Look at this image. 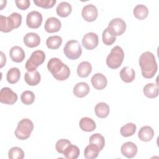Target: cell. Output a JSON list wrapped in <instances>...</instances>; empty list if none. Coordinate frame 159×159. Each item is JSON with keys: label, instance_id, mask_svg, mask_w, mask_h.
<instances>
[{"label": "cell", "instance_id": "obj_1", "mask_svg": "<svg viewBox=\"0 0 159 159\" xmlns=\"http://www.w3.org/2000/svg\"><path fill=\"white\" fill-rule=\"evenodd\" d=\"M139 61L142 76L147 79L153 78L158 70L154 55L150 52H145L140 55Z\"/></svg>", "mask_w": 159, "mask_h": 159}, {"label": "cell", "instance_id": "obj_2", "mask_svg": "<svg viewBox=\"0 0 159 159\" xmlns=\"http://www.w3.org/2000/svg\"><path fill=\"white\" fill-rule=\"evenodd\" d=\"M47 68L53 76L58 81L66 80L70 75L69 67L58 58H52L47 63Z\"/></svg>", "mask_w": 159, "mask_h": 159}, {"label": "cell", "instance_id": "obj_3", "mask_svg": "<svg viewBox=\"0 0 159 159\" xmlns=\"http://www.w3.org/2000/svg\"><path fill=\"white\" fill-rule=\"evenodd\" d=\"M124 58V53L122 48L119 46L113 47L106 58V64L112 69L118 68L122 65Z\"/></svg>", "mask_w": 159, "mask_h": 159}, {"label": "cell", "instance_id": "obj_4", "mask_svg": "<svg viewBox=\"0 0 159 159\" xmlns=\"http://www.w3.org/2000/svg\"><path fill=\"white\" fill-rule=\"evenodd\" d=\"M34 129V124L30 119L25 118L20 120L15 130L16 137L20 140L27 139Z\"/></svg>", "mask_w": 159, "mask_h": 159}, {"label": "cell", "instance_id": "obj_5", "mask_svg": "<svg viewBox=\"0 0 159 159\" xmlns=\"http://www.w3.org/2000/svg\"><path fill=\"white\" fill-rule=\"evenodd\" d=\"M63 52L68 58L73 60L80 57L82 53V48L78 41L71 40L66 43Z\"/></svg>", "mask_w": 159, "mask_h": 159}, {"label": "cell", "instance_id": "obj_6", "mask_svg": "<svg viewBox=\"0 0 159 159\" xmlns=\"http://www.w3.org/2000/svg\"><path fill=\"white\" fill-rule=\"evenodd\" d=\"M45 59V54L43 51H34L25 63V69L27 70V71L36 70L37 67L44 62Z\"/></svg>", "mask_w": 159, "mask_h": 159}, {"label": "cell", "instance_id": "obj_7", "mask_svg": "<svg viewBox=\"0 0 159 159\" xmlns=\"http://www.w3.org/2000/svg\"><path fill=\"white\" fill-rule=\"evenodd\" d=\"M126 23L121 18H114L108 24L107 28L111 32L116 36L121 35L126 30Z\"/></svg>", "mask_w": 159, "mask_h": 159}, {"label": "cell", "instance_id": "obj_8", "mask_svg": "<svg viewBox=\"0 0 159 159\" xmlns=\"http://www.w3.org/2000/svg\"><path fill=\"white\" fill-rule=\"evenodd\" d=\"M17 94L8 87L2 88L0 92V101L1 103L12 105L17 100Z\"/></svg>", "mask_w": 159, "mask_h": 159}, {"label": "cell", "instance_id": "obj_9", "mask_svg": "<svg viewBox=\"0 0 159 159\" xmlns=\"http://www.w3.org/2000/svg\"><path fill=\"white\" fill-rule=\"evenodd\" d=\"M42 20V14L36 11L30 12L26 17V24L30 29L39 28L41 25Z\"/></svg>", "mask_w": 159, "mask_h": 159}, {"label": "cell", "instance_id": "obj_10", "mask_svg": "<svg viewBox=\"0 0 159 159\" xmlns=\"http://www.w3.org/2000/svg\"><path fill=\"white\" fill-rule=\"evenodd\" d=\"M99 43L98 36L94 32H89L85 34L82 39V44L87 50H93Z\"/></svg>", "mask_w": 159, "mask_h": 159}, {"label": "cell", "instance_id": "obj_11", "mask_svg": "<svg viewBox=\"0 0 159 159\" xmlns=\"http://www.w3.org/2000/svg\"><path fill=\"white\" fill-rule=\"evenodd\" d=\"M81 14L83 18L87 22L94 21L98 15V12L96 7L93 4H88L83 7Z\"/></svg>", "mask_w": 159, "mask_h": 159}, {"label": "cell", "instance_id": "obj_12", "mask_svg": "<svg viewBox=\"0 0 159 159\" xmlns=\"http://www.w3.org/2000/svg\"><path fill=\"white\" fill-rule=\"evenodd\" d=\"M61 27V23L59 19L56 17H51L47 19L44 29L47 32L54 33L58 32Z\"/></svg>", "mask_w": 159, "mask_h": 159}, {"label": "cell", "instance_id": "obj_13", "mask_svg": "<svg viewBox=\"0 0 159 159\" xmlns=\"http://www.w3.org/2000/svg\"><path fill=\"white\" fill-rule=\"evenodd\" d=\"M137 145L132 142H127L121 146L122 154L128 158H132L134 157L137 153Z\"/></svg>", "mask_w": 159, "mask_h": 159}, {"label": "cell", "instance_id": "obj_14", "mask_svg": "<svg viewBox=\"0 0 159 159\" xmlns=\"http://www.w3.org/2000/svg\"><path fill=\"white\" fill-rule=\"evenodd\" d=\"M93 86L98 90H102L104 89L107 84V80L106 77L102 73L94 74L91 80Z\"/></svg>", "mask_w": 159, "mask_h": 159}, {"label": "cell", "instance_id": "obj_15", "mask_svg": "<svg viewBox=\"0 0 159 159\" xmlns=\"http://www.w3.org/2000/svg\"><path fill=\"white\" fill-rule=\"evenodd\" d=\"M24 43L27 47L29 48H34L40 45V37L36 33H27L24 37Z\"/></svg>", "mask_w": 159, "mask_h": 159}, {"label": "cell", "instance_id": "obj_16", "mask_svg": "<svg viewBox=\"0 0 159 159\" xmlns=\"http://www.w3.org/2000/svg\"><path fill=\"white\" fill-rule=\"evenodd\" d=\"M24 80L29 86H36L41 80V76L37 70L27 71L24 75Z\"/></svg>", "mask_w": 159, "mask_h": 159}, {"label": "cell", "instance_id": "obj_17", "mask_svg": "<svg viewBox=\"0 0 159 159\" xmlns=\"http://www.w3.org/2000/svg\"><path fill=\"white\" fill-rule=\"evenodd\" d=\"M9 56L13 61L20 63L24 60L25 55L24 50L20 47L14 46L9 51Z\"/></svg>", "mask_w": 159, "mask_h": 159}, {"label": "cell", "instance_id": "obj_18", "mask_svg": "<svg viewBox=\"0 0 159 159\" xmlns=\"http://www.w3.org/2000/svg\"><path fill=\"white\" fill-rule=\"evenodd\" d=\"M138 137L142 141H150L154 137V130L150 126H143L140 129L138 132Z\"/></svg>", "mask_w": 159, "mask_h": 159}, {"label": "cell", "instance_id": "obj_19", "mask_svg": "<svg viewBox=\"0 0 159 159\" xmlns=\"http://www.w3.org/2000/svg\"><path fill=\"white\" fill-rule=\"evenodd\" d=\"M16 29L13 20L8 16L6 17L0 15V30L2 32H9Z\"/></svg>", "mask_w": 159, "mask_h": 159}, {"label": "cell", "instance_id": "obj_20", "mask_svg": "<svg viewBox=\"0 0 159 159\" xmlns=\"http://www.w3.org/2000/svg\"><path fill=\"white\" fill-rule=\"evenodd\" d=\"M90 88L89 85L85 82H80L75 84L73 88V94L78 98H83L89 92Z\"/></svg>", "mask_w": 159, "mask_h": 159}, {"label": "cell", "instance_id": "obj_21", "mask_svg": "<svg viewBox=\"0 0 159 159\" xmlns=\"http://www.w3.org/2000/svg\"><path fill=\"white\" fill-rule=\"evenodd\" d=\"M120 77L125 83L132 82L135 77L134 70L129 66H125L120 71Z\"/></svg>", "mask_w": 159, "mask_h": 159}, {"label": "cell", "instance_id": "obj_22", "mask_svg": "<svg viewBox=\"0 0 159 159\" xmlns=\"http://www.w3.org/2000/svg\"><path fill=\"white\" fill-rule=\"evenodd\" d=\"M79 125L82 130L88 132L93 131L96 127L95 122L92 119L88 117L81 118L80 120Z\"/></svg>", "mask_w": 159, "mask_h": 159}, {"label": "cell", "instance_id": "obj_23", "mask_svg": "<svg viewBox=\"0 0 159 159\" xmlns=\"http://www.w3.org/2000/svg\"><path fill=\"white\" fill-rule=\"evenodd\" d=\"M94 111L96 115L98 117L103 119L106 118L109 115L110 112V108L107 104L101 102L98 103L94 107Z\"/></svg>", "mask_w": 159, "mask_h": 159}, {"label": "cell", "instance_id": "obj_24", "mask_svg": "<svg viewBox=\"0 0 159 159\" xmlns=\"http://www.w3.org/2000/svg\"><path fill=\"white\" fill-rule=\"evenodd\" d=\"M92 71V66L88 61H82L77 68V74L81 78H86Z\"/></svg>", "mask_w": 159, "mask_h": 159}, {"label": "cell", "instance_id": "obj_25", "mask_svg": "<svg viewBox=\"0 0 159 159\" xmlns=\"http://www.w3.org/2000/svg\"><path fill=\"white\" fill-rule=\"evenodd\" d=\"M144 95L150 99L155 98L158 95V84L155 83H148L143 89Z\"/></svg>", "mask_w": 159, "mask_h": 159}, {"label": "cell", "instance_id": "obj_26", "mask_svg": "<svg viewBox=\"0 0 159 159\" xmlns=\"http://www.w3.org/2000/svg\"><path fill=\"white\" fill-rule=\"evenodd\" d=\"M56 11L57 14L59 16L61 17H66L71 14L72 7L70 3L67 2H61L57 6Z\"/></svg>", "mask_w": 159, "mask_h": 159}, {"label": "cell", "instance_id": "obj_27", "mask_svg": "<svg viewBox=\"0 0 159 159\" xmlns=\"http://www.w3.org/2000/svg\"><path fill=\"white\" fill-rule=\"evenodd\" d=\"M80 153L79 148L76 145H69L64 150L63 154L67 159H76L77 158Z\"/></svg>", "mask_w": 159, "mask_h": 159}, {"label": "cell", "instance_id": "obj_28", "mask_svg": "<svg viewBox=\"0 0 159 159\" xmlns=\"http://www.w3.org/2000/svg\"><path fill=\"white\" fill-rule=\"evenodd\" d=\"M133 14L135 17L137 19L143 20L148 16V9L145 5L138 4L134 7L133 10Z\"/></svg>", "mask_w": 159, "mask_h": 159}, {"label": "cell", "instance_id": "obj_29", "mask_svg": "<svg viewBox=\"0 0 159 159\" xmlns=\"http://www.w3.org/2000/svg\"><path fill=\"white\" fill-rule=\"evenodd\" d=\"M20 71L19 68L13 67L10 68L6 75V80L10 84L16 83L20 79Z\"/></svg>", "mask_w": 159, "mask_h": 159}, {"label": "cell", "instance_id": "obj_30", "mask_svg": "<svg viewBox=\"0 0 159 159\" xmlns=\"http://www.w3.org/2000/svg\"><path fill=\"white\" fill-rule=\"evenodd\" d=\"M100 150L94 145L89 143L84 149V157L86 159L96 158L99 155Z\"/></svg>", "mask_w": 159, "mask_h": 159}, {"label": "cell", "instance_id": "obj_31", "mask_svg": "<svg viewBox=\"0 0 159 159\" xmlns=\"http://www.w3.org/2000/svg\"><path fill=\"white\" fill-rule=\"evenodd\" d=\"M89 143L96 145L101 151L105 145L104 137L98 133L93 134L89 137Z\"/></svg>", "mask_w": 159, "mask_h": 159}, {"label": "cell", "instance_id": "obj_32", "mask_svg": "<svg viewBox=\"0 0 159 159\" xmlns=\"http://www.w3.org/2000/svg\"><path fill=\"white\" fill-rule=\"evenodd\" d=\"M62 43V39L60 36L53 35L49 37L46 40L47 47L49 49H58Z\"/></svg>", "mask_w": 159, "mask_h": 159}, {"label": "cell", "instance_id": "obj_33", "mask_svg": "<svg viewBox=\"0 0 159 159\" xmlns=\"http://www.w3.org/2000/svg\"><path fill=\"white\" fill-rule=\"evenodd\" d=\"M137 129L135 124L134 123H127L125 125H123L120 129V133L122 136L124 137H128L133 135Z\"/></svg>", "mask_w": 159, "mask_h": 159}, {"label": "cell", "instance_id": "obj_34", "mask_svg": "<svg viewBox=\"0 0 159 159\" xmlns=\"http://www.w3.org/2000/svg\"><path fill=\"white\" fill-rule=\"evenodd\" d=\"M102 39L103 43L106 45H111L116 40V37L113 35L107 27L102 32Z\"/></svg>", "mask_w": 159, "mask_h": 159}, {"label": "cell", "instance_id": "obj_35", "mask_svg": "<svg viewBox=\"0 0 159 159\" xmlns=\"http://www.w3.org/2000/svg\"><path fill=\"white\" fill-rule=\"evenodd\" d=\"M20 100L25 105L32 104L35 101V94L32 91L26 90L22 93Z\"/></svg>", "mask_w": 159, "mask_h": 159}, {"label": "cell", "instance_id": "obj_36", "mask_svg": "<svg viewBox=\"0 0 159 159\" xmlns=\"http://www.w3.org/2000/svg\"><path fill=\"white\" fill-rule=\"evenodd\" d=\"M8 157L9 159H22L24 158V152L20 147H14L9 150Z\"/></svg>", "mask_w": 159, "mask_h": 159}, {"label": "cell", "instance_id": "obj_37", "mask_svg": "<svg viewBox=\"0 0 159 159\" xmlns=\"http://www.w3.org/2000/svg\"><path fill=\"white\" fill-rule=\"evenodd\" d=\"M56 2V0H34V2L37 6L45 9L53 7Z\"/></svg>", "mask_w": 159, "mask_h": 159}, {"label": "cell", "instance_id": "obj_38", "mask_svg": "<svg viewBox=\"0 0 159 159\" xmlns=\"http://www.w3.org/2000/svg\"><path fill=\"white\" fill-rule=\"evenodd\" d=\"M71 144V142L67 139H60L55 144V148L59 153H63L65 148Z\"/></svg>", "mask_w": 159, "mask_h": 159}, {"label": "cell", "instance_id": "obj_39", "mask_svg": "<svg viewBox=\"0 0 159 159\" xmlns=\"http://www.w3.org/2000/svg\"><path fill=\"white\" fill-rule=\"evenodd\" d=\"M9 17L13 20L15 25V28L16 29L18 28L22 23V16L17 12H13L9 16Z\"/></svg>", "mask_w": 159, "mask_h": 159}, {"label": "cell", "instance_id": "obj_40", "mask_svg": "<svg viewBox=\"0 0 159 159\" xmlns=\"http://www.w3.org/2000/svg\"><path fill=\"white\" fill-rule=\"evenodd\" d=\"M15 3L17 7L20 10H25L30 6V2L29 0H19L15 1Z\"/></svg>", "mask_w": 159, "mask_h": 159}, {"label": "cell", "instance_id": "obj_41", "mask_svg": "<svg viewBox=\"0 0 159 159\" xmlns=\"http://www.w3.org/2000/svg\"><path fill=\"white\" fill-rule=\"evenodd\" d=\"M1 68H2L6 62V57L2 52H1Z\"/></svg>", "mask_w": 159, "mask_h": 159}, {"label": "cell", "instance_id": "obj_42", "mask_svg": "<svg viewBox=\"0 0 159 159\" xmlns=\"http://www.w3.org/2000/svg\"><path fill=\"white\" fill-rule=\"evenodd\" d=\"M1 2L2 3L1 5V7L0 9H2L5 6H6V4L7 3V1H1Z\"/></svg>", "mask_w": 159, "mask_h": 159}]
</instances>
